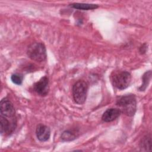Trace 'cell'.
Listing matches in <instances>:
<instances>
[{"instance_id":"obj_6","label":"cell","mask_w":152,"mask_h":152,"mask_svg":"<svg viewBox=\"0 0 152 152\" xmlns=\"http://www.w3.org/2000/svg\"><path fill=\"white\" fill-rule=\"evenodd\" d=\"M1 115L7 118H14L15 110L12 103L8 99H4L0 103Z\"/></svg>"},{"instance_id":"obj_12","label":"cell","mask_w":152,"mask_h":152,"mask_svg":"<svg viewBox=\"0 0 152 152\" xmlns=\"http://www.w3.org/2000/svg\"><path fill=\"white\" fill-rule=\"evenodd\" d=\"M61 137L63 141H69L75 139L77 136L76 134L73 132L67 130L62 132Z\"/></svg>"},{"instance_id":"obj_5","label":"cell","mask_w":152,"mask_h":152,"mask_svg":"<svg viewBox=\"0 0 152 152\" xmlns=\"http://www.w3.org/2000/svg\"><path fill=\"white\" fill-rule=\"evenodd\" d=\"M0 125H1V134H10L13 132L17 126V121L15 117L7 118L1 115L0 116Z\"/></svg>"},{"instance_id":"obj_8","label":"cell","mask_w":152,"mask_h":152,"mask_svg":"<svg viewBox=\"0 0 152 152\" xmlns=\"http://www.w3.org/2000/svg\"><path fill=\"white\" fill-rule=\"evenodd\" d=\"M36 134L37 139L40 141H48L50 135V128L46 125L43 124H39L37 126L36 130Z\"/></svg>"},{"instance_id":"obj_13","label":"cell","mask_w":152,"mask_h":152,"mask_svg":"<svg viewBox=\"0 0 152 152\" xmlns=\"http://www.w3.org/2000/svg\"><path fill=\"white\" fill-rule=\"evenodd\" d=\"M11 81L15 84L17 85H20L21 84L22 82H23V76L20 74H12L11 77Z\"/></svg>"},{"instance_id":"obj_10","label":"cell","mask_w":152,"mask_h":152,"mask_svg":"<svg viewBox=\"0 0 152 152\" xmlns=\"http://www.w3.org/2000/svg\"><path fill=\"white\" fill-rule=\"evenodd\" d=\"M71 7L78 10H90L98 8V5L92 4H85V3H74L72 4Z\"/></svg>"},{"instance_id":"obj_2","label":"cell","mask_w":152,"mask_h":152,"mask_svg":"<svg viewBox=\"0 0 152 152\" xmlns=\"http://www.w3.org/2000/svg\"><path fill=\"white\" fill-rule=\"evenodd\" d=\"M110 80L114 87L119 90H124L129 86L131 75L126 71H115L111 74Z\"/></svg>"},{"instance_id":"obj_3","label":"cell","mask_w":152,"mask_h":152,"mask_svg":"<svg viewBox=\"0 0 152 152\" xmlns=\"http://www.w3.org/2000/svg\"><path fill=\"white\" fill-rule=\"evenodd\" d=\"M28 56L36 62H42L46 59L45 46L41 42H34L30 44L27 50Z\"/></svg>"},{"instance_id":"obj_7","label":"cell","mask_w":152,"mask_h":152,"mask_svg":"<svg viewBox=\"0 0 152 152\" xmlns=\"http://www.w3.org/2000/svg\"><path fill=\"white\" fill-rule=\"evenodd\" d=\"M34 90L40 96H45L49 91V80L46 76L43 77L33 86Z\"/></svg>"},{"instance_id":"obj_1","label":"cell","mask_w":152,"mask_h":152,"mask_svg":"<svg viewBox=\"0 0 152 152\" xmlns=\"http://www.w3.org/2000/svg\"><path fill=\"white\" fill-rule=\"evenodd\" d=\"M121 113L128 116L134 115L137 109V101L134 94H128L122 96L116 103Z\"/></svg>"},{"instance_id":"obj_4","label":"cell","mask_w":152,"mask_h":152,"mask_svg":"<svg viewBox=\"0 0 152 152\" xmlns=\"http://www.w3.org/2000/svg\"><path fill=\"white\" fill-rule=\"evenodd\" d=\"M88 85L83 80L77 81L72 87V96L74 102L78 104H83L87 97Z\"/></svg>"},{"instance_id":"obj_11","label":"cell","mask_w":152,"mask_h":152,"mask_svg":"<svg viewBox=\"0 0 152 152\" xmlns=\"http://www.w3.org/2000/svg\"><path fill=\"white\" fill-rule=\"evenodd\" d=\"M151 147V138L150 135H146L140 142V148L142 151H150Z\"/></svg>"},{"instance_id":"obj_9","label":"cell","mask_w":152,"mask_h":152,"mask_svg":"<svg viewBox=\"0 0 152 152\" xmlns=\"http://www.w3.org/2000/svg\"><path fill=\"white\" fill-rule=\"evenodd\" d=\"M121 113V110L118 108H109L103 113L102 119L106 122H112L116 119Z\"/></svg>"}]
</instances>
